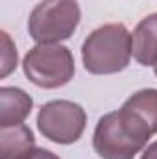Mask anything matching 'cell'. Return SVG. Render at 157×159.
I'll return each mask as SVG.
<instances>
[{"instance_id": "6da1fadb", "label": "cell", "mask_w": 157, "mask_h": 159, "mask_svg": "<svg viewBox=\"0 0 157 159\" xmlns=\"http://www.w3.org/2000/svg\"><path fill=\"white\" fill-rule=\"evenodd\" d=\"M131 56V34L118 22L96 28L81 46L83 67L96 76L122 72L129 65Z\"/></svg>"}, {"instance_id": "7a4b0ae2", "label": "cell", "mask_w": 157, "mask_h": 159, "mask_svg": "<svg viewBox=\"0 0 157 159\" xmlns=\"http://www.w3.org/2000/svg\"><path fill=\"white\" fill-rule=\"evenodd\" d=\"M79 20L78 0H43L30 13L28 34L37 44H57L76 32Z\"/></svg>"}, {"instance_id": "3957f363", "label": "cell", "mask_w": 157, "mask_h": 159, "mask_svg": "<svg viewBox=\"0 0 157 159\" xmlns=\"http://www.w3.org/2000/svg\"><path fill=\"white\" fill-rule=\"evenodd\" d=\"M24 76L41 89H59L74 78V56L63 44H37L22 59Z\"/></svg>"}, {"instance_id": "277c9868", "label": "cell", "mask_w": 157, "mask_h": 159, "mask_svg": "<svg viewBox=\"0 0 157 159\" xmlns=\"http://www.w3.org/2000/svg\"><path fill=\"white\" fill-rule=\"evenodd\" d=\"M85 109L70 100H52L37 113V128L44 139L56 144H72L85 131Z\"/></svg>"}, {"instance_id": "5b68a950", "label": "cell", "mask_w": 157, "mask_h": 159, "mask_svg": "<svg viewBox=\"0 0 157 159\" xmlns=\"http://www.w3.org/2000/svg\"><path fill=\"white\" fill-rule=\"evenodd\" d=\"M144 146L146 143L124 126L118 111L104 115L92 133V148L100 159H133Z\"/></svg>"}, {"instance_id": "8992f818", "label": "cell", "mask_w": 157, "mask_h": 159, "mask_svg": "<svg viewBox=\"0 0 157 159\" xmlns=\"http://www.w3.org/2000/svg\"><path fill=\"white\" fill-rule=\"evenodd\" d=\"M124 126L141 141L148 143L157 133V89L133 93L118 109Z\"/></svg>"}, {"instance_id": "52a82bcc", "label": "cell", "mask_w": 157, "mask_h": 159, "mask_svg": "<svg viewBox=\"0 0 157 159\" xmlns=\"http://www.w3.org/2000/svg\"><path fill=\"white\" fill-rule=\"evenodd\" d=\"M131 54L142 67L157 65V13L144 17L131 34Z\"/></svg>"}, {"instance_id": "ba28073f", "label": "cell", "mask_w": 157, "mask_h": 159, "mask_svg": "<svg viewBox=\"0 0 157 159\" xmlns=\"http://www.w3.org/2000/svg\"><path fill=\"white\" fill-rule=\"evenodd\" d=\"M34 100L32 96L19 87H2L0 89V128L24 124L32 113Z\"/></svg>"}, {"instance_id": "9c48e42d", "label": "cell", "mask_w": 157, "mask_h": 159, "mask_svg": "<svg viewBox=\"0 0 157 159\" xmlns=\"http://www.w3.org/2000/svg\"><path fill=\"white\" fill-rule=\"evenodd\" d=\"M34 148L35 137L26 124L0 128V159H24Z\"/></svg>"}, {"instance_id": "30bf717a", "label": "cell", "mask_w": 157, "mask_h": 159, "mask_svg": "<svg viewBox=\"0 0 157 159\" xmlns=\"http://www.w3.org/2000/svg\"><path fill=\"white\" fill-rule=\"evenodd\" d=\"M0 35H2V70H0V76L6 78L17 67V48H15V43L11 41L7 32H2Z\"/></svg>"}, {"instance_id": "8fae6325", "label": "cell", "mask_w": 157, "mask_h": 159, "mask_svg": "<svg viewBox=\"0 0 157 159\" xmlns=\"http://www.w3.org/2000/svg\"><path fill=\"white\" fill-rule=\"evenodd\" d=\"M24 159H61L59 156H56L54 152L50 150H44V148H34Z\"/></svg>"}, {"instance_id": "7c38bea8", "label": "cell", "mask_w": 157, "mask_h": 159, "mask_svg": "<svg viewBox=\"0 0 157 159\" xmlns=\"http://www.w3.org/2000/svg\"><path fill=\"white\" fill-rule=\"evenodd\" d=\"M141 159H157V141L155 143H152V144L142 152Z\"/></svg>"}, {"instance_id": "4fadbf2b", "label": "cell", "mask_w": 157, "mask_h": 159, "mask_svg": "<svg viewBox=\"0 0 157 159\" xmlns=\"http://www.w3.org/2000/svg\"><path fill=\"white\" fill-rule=\"evenodd\" d=\"M154 72H155V76H157V65H155V67H154Z\"/></svg>"}]
</instances>
